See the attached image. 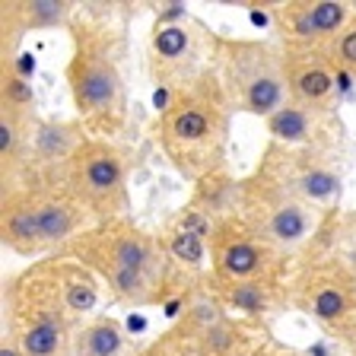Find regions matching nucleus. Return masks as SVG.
<instances>
[{
  "label": "nucleus",
  "mask_w": 356,
  "mask_h": 356,
  "mask_svg": "<svg viewBox=\"0 0 356 356\" xmlns=\"http://www.w3.org/2000/svg\"><path fill=\"white\" fill-rule=\"evenodd\" d=\"M76 7L70 19V58L64 80L74 99L76 121L89 137L115 140L127 124V80H124V29L111 19V10Z\"/></svg>",
  "instance_id": "obj_1"
},
{
  "label": "nucleus",
  "mask_w": 356,
  "mask_h": 356,
  "mask_svg": "<svg viewBox=\"0 0 356 356\" xmlns=\"http://www.w3.org/2000/svg\"><path fill=\"white\" fill-rule=\"evenodd\" d=\"M58 254L89 267L121 305L149 309L169 299V254L163 238L131 216L92 222Z\"/></svg>",
  "instance_id": "obj_2"
},
{
  "label": "nucleus",
  "mask_w": 356,
  "mask_h": 356,
  "mask_svg": "<svg viewBox=\"0 0 356 356\" xmlns=\"http://www.w3.org/2000/svg\"><path fill=\"white\" fill-rule=\"evenodd\" d=\"M232 111L236 108L216 70L169 92L165 105L159 108L153 137L169 165L185 181L197 185L207 175L226 169Z\"/></svg>",
  "instance_id": "obj_3"
},
{
  "label": "nucleus",
  "mask_w": 356,
  "mask_h": 356,
  "mask_svg": "<svg viewBox=\"0 0 356 356\" xmlns=\"http://www.w3.org/2000/svg\"><path fill=\"white\" fill-rule=\"evenodd\" d=\"M7 337L22 356H70L76 318L67 309L54 258L32 261L26 270L10 277L7 293Z\"/></svg>",
  "instance_id": "obj_4"
},
{
  "label": "nucleus",
  "mask_w": 356,
  "mask_h": 356,
  "mask_svg": "<svg viewBox=\"0 0 356 356\" xmlns=\"http://www.w3.org/2000/svg\"><path fill=\"white\" fill-rule=\"evenodd\" d=\"M89 226L92 216L67 185H19L0 197V242L19 258H54Z\"/></svg>",
  "instance_id": "obj_5"
},
{
  "label": "nucleus",
  "mask_w": 356,
  "mask_h": 356,
  "mask_svg": "<svg viewBox=\"0 0 356 356\" xmlns=\"http://www.w3.org/2000/svg\"><path fill=\"white\" fill-rule=\"evenodd\" d=\"M289 305L305 312L321 331L356 356V264L325 242L293 264L286 280Z\"/></svg>",
  "instance_id": "obj_6"
},
{
  "label": "nucleus",
  "mask_w": 356,
  "mask_h": 356,
  "mask_svg": "<svg viewBox=\"0 0 356 356\" xmlns=\"http://www.w3.org/2000/svg\"><path fill=\"white\" fill-rule=\"evenodd\" d=\"M213 70L236 111L270 118L289 102L283 48L274 42L220 35Z\"/></svg>",
  "instance_id": "obj_7"
},
{
  "label": "nucleus",
  "mask_w": 356,
  "mask_h": 356,
  "mask_svg": "<svg viewBox=\"0 0 356 356\" xmlns=\"http://www.w3.org/2000/svg\"><path fill=\"white\" fill-rule=\"evenodd\" d=\"M238 216L286 261L302 258L327 220V213L305 204L296 194H289L283 185L264 178L261 172L242 178Z\"/></svg>",
  "instance_id": "obj_8"
},
{
  "label": "nucleus",
  "mask_w": 356,
  "mask_h": 356,
  "mask_svg": "<svg viewBox=\"0 0 356 356\" xmlns=\"http://www.w3.org/2000/svg\"><path fill=\"white\" fill-rule=\"evenodd\" d=\"M216 44L220 35L188 13L185 3H165L149 29V76L165 92H175L213 70Z\"/></svg>",
  "instance_id": "obj_9"
},
{
  "label": "nucleus",
  "mask_w": 356,
  "mask_h": 356,
  "mask_svg": "<svg viewBox=\"0 0 356 356\" xmlns=\"http://www.w3.org/2000/svg\"><path fill=\"white\" fill-rule=\"evenodd\" d=\"M127 172H131V156L121 143L86 137L67 172V191L80 200L92 222L121 220L131 207Z\"/></svg>",
  "instance_id": "obj_10"
},
{
  "label": "nucleus",
  "mask_w": 356,
  "mask_h": 356,
  "mask_svg": "<svg viewBox=\"0 0 356 356\" xmlns=\"http://www.w3.org/2000/svg\"><path fill=\"white\" fill-rule=\"evenodd\" d=\"M254 172L283 185L289 194L318 207L321 213H334L343 191V169L337 147H283L267 140Z\"/></svg>",
  "instance_id": "obj_11"
},
{
  "label": "nucleus",
  "mask_w": 356,
  "mask_h": 356,
  "mask_svg": "<svg viewBox=\"0 0 356 356\" xmlns=\"http://www.w3.org/2000/svg\"><path fill=\"white\" fill-rule=\"evenodd\" d=\"M210 277L222 283L289 280V261L280 252H274L236 213L213 226V236H210Z\"/></svg>",
  "instance_id": "obj_12"
},
{
  "label": "nucleus",
  "mask_w": 356,
  "mask_h": 356,
  "mask_svg": "<svg viewBox=\"0 0 356 356\" xmlns=\"http://www.w3.org/2000/svg\"><path fill=\"white\" fill-rule=\"evenodd\" d=\"M267 7L283 51H327L356 13V3L347 0H283Z\"/></svg>",
  "instance_id": "obj_13"
},
{
  "label": "nucleus",
  "mask_w": 356,
  "mask_h": 356,
  "mask_svg": "<svg viewBox=\"0 0 356 356\" xmlns=\"http://www.w3.org/2000/svg\"><path fill=\"white\" fill-rule=\"evenodd\" d=\"M89 131L80 121H54V118H35L29 137V149H26V163H22V175L13 188L19 185H44V188H60L67 185V172L74 163L76 149L86 143ZM10 188V191H13Z\"/></svg>",
  "instance_id": "obj_14"
},
{
  "label": "nucleus",
  "mask_w": 356,
  "mask_h": 356,
  "mask_svg": "<svg viewBox=\"0 0 356 356\" xmlns=\"http://www.w3.org/2000/svg\"><path fill=\"white\" fill-rule=\"evenodd\" d=\"M0 7H3L0 10V29H3L0 58H3V64H13L22 38L29 32L70 26L80 3H70V0H3Z\"/></svg>",
  "instance_id": "obj_15"
},
{
  "label": "nucleus",
  "mask_w": 356,
  "mask_h": 356,
  "mask_svg": "<svg viewBox=\"0 0 356 356\" xmlns=\"http://www.w3.org/2000/svg\"><path fill=\"white\" fill-rule=\"evenodd\" d=\"M207 286L220 305L236 318L252 321L258 327H270V321L289 305L286 280H242V283H222L207 277Z\"/></svg>",
  "instance_id": "obj_16"
},
{
  "label": "nucleus",
  "mask_w": 356,
  "mask_h": 356,
  "mask_svg": "<svg viewBox=\"0 0 356 356\" xmlns=\"http://www.w3.org/2000/svg\"><path fill=\"white\" fill-rule=\"evenodd\" d=\"M283 67H286L289 102L331 108L341 74L334 70L325 51H283Z\"/></svg>",
  "instance_id": "obj_17"
},
{
  "label": "nucleus",
  "mask_w": 356,
  "mask_h": 356,
  "mask_svg": "<svg viewBox=\"0 0 356 356\" xmlns=\"http://www.w3.org/2000/svg\"><path fill=\"white\" fill-rule=\"evenodd\" d=\"M341 127H334L331 108H312V105L286 102L277 115L267 118V134L283 147H337Z\"/></svg>",
  "instance_id": "obj_18"
},
{
  "label": "nucleus",
  "mask_w": 356,
  "mask_h": 356,
  "mask_svg": "<svg viewBox=\"0 0 356 356\" xmlns=\"http://www.w3.org/2000/svg\"><path fill=\"white\" fill-rule=\"evenodd\" d=\"M70 356H140L131 343L124 325L111 315H92L80 321L74 334V353Z\"/></svg>",
  "instance_id": "obj_19"
},
{
  "label": "nucleus",
  "mask_w": 356,
  "mask_h": 356,
  "mask_svg": "<svg viewBox=\"0 0 356 356\" xmlns=\"http://www.w3.org/2000/svg\"><path fill=\"white\" fill-rule=\"evenodd\" d=\"M54 267H58V277H60V286H64V299H67V309L74 318H92V309L99 305V277L83 267L80 261L74 258H64V254H54Z\"/></svg>",
  "instance_id": "obj_20"
},
{
  "label": "nucleus",
  "mask_w": 356,
  "mask_h": 356,
  "mask_svg": "<svg viewBox=\"0 0 356 356\" xmlns=\"http://www.w3.org/2000/svg\"><path fill=\"white\" fill-rule=\"evenodd\" d=\"M318 242L331 245L334 252L347 254L356 264V210H334V213H327L325 226L318 232Z\"/></svg>",
  "instance_id": "obj_21"
},
{
  "label": "nucleus",
  "mask_w": 356,
  "mask_h": 356,
  "mask_svg": "<svg viewBox=\"0 0 356 356\" xmlns=\"http://www.w3.org/2000/svg\"><path fill=\"white\" fill-rule=\"evenodd\" d=\"M325 54L341 76H356V13H353V19L347 22V29L327 44Z\"/></svg>",
  "instance_id": "obj_22"
},
{
  "label": "nucleus",
  "mask_w": 356,
  "mask_h": 356,
  "mask_svg": "<svg viewBox=\"0 0 356 356\" xmlns=\"http://www.w3.org/2000/svg\"><path fill=\"white\" fill-rule=\"evenodd\" d=\"M140 356H197V350H194L185 337H178V334H172L169 327H165L153 343H147V347L140 350Z\"/></svg>",
  "instance_id": "obj_23"
},
{
  "label": "nucleus",
  "mask_w": 356,
  "mask_h": 356,
  "mask_svg": "<svg viewBox=\"0 0 356 356\" xmlns=\"http://www.w3.org/2000/svg\"><path fill=\"white\" fill-rule=\"evenodd\" d=\"M254 356H305V353H299V350H293V347H283V343H277V341L267 337V341L254 350Z\"/></svg>",
  "instance_id": "obj_24"
},
{
  "label": "nucleus",
  "mask_w": 356,
  "mask_h": 356,
  "mask_svg": "<svg viewBox=\"0 0 356 356\" xmlns=\"http://www.w3.org/2000/svg\"><path fill=\"white\" fill-rule=\"evenodd\" d=\"M0 356H22V353L13 347V343L7 341V337H3V347H0Z\"/></svg>",
  "instance_id": "obj_25"
}]
</instances>
